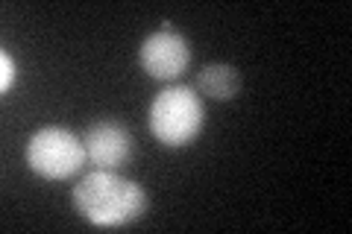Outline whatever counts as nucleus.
<instances>
[{
  "label": "nucleus",
  "instance_id": "f257e3e1",
  "mask_svg": "<svg viewBox=\"0 0 352 234\" xmlns=\"http://www.w3.org/2000/svg\"><path fill=\"white\" fill-rule=\"evenodd\" d=\"M74 205L91 226L118 229L138 220L147 208L144 187L132 179H124L115 170H94L85 173L74 185Z\"/></svg>",
  "mask_w": 352,
  "mask_h": 234
},
{
  "label": "nucleus",
  "instance_id": "f03ea898",
  "mask_svg": "<svg viewBox=\"0 0 352 234\" xmlns=\"http://www.w3.org/2000/svg\"><path fill=\"white\" fill-rule=\"evenodd\" d=\"M150 132L162 147L179 150L188 147L191 141L206 126V106L203 97L188 85H170L164 91L156 94V100L150 103Z\"/></svg>",
  "mask_w": 352,
  "mask_h": 234
},
{
  "label": "nucleus",
  "instance_id": "7ed1b4c3",
  "mask_svg": "<svg viewBox=\"0 0 352 234\" xmlns=\"http://www.w3.org/2000/svg\"><path fill=\"white\" fill-rule=\"evenodd\" d=\"M85 161L88 159H85L82 138H76L65 126H41L27 141V164L41 179H50V182L71 179V176L82 170Z\"/></svg>",
  "mask_w": 352,
  "mask_h": 234
},
{
  "label": "nucleus",
  "instance_id": "20e7f679",
  "mask_svg": "<svg viewBox=\"0 0 352 234\" xmlns=\"http://www.w3.org/2000/svg\"><path fill=\"white\" fill-rule=\"evenodd\" d=\"M138 62H141V68H144L147 76L170 82L176 76H182L185 68H188L191 47H188V41H185L182 32L173 30L170 21H162V30L150 32V36L141 41Z\"/></svg>",
  "mask_w": 352,
  "mask_h": 234
},
{
  "label": "nucleus",
  "instance_id": "39448f33",
  "mask_svg": "<svg viewBox=\"0 0 352 234\" xmlns=\"http://www.w3.org/2000/svg\"><path fill=\"white\" fill-rule=\"evenodd\" d=\"M85 159L88 164H94L97 170H118L132 159V132L120 124V120H94L82 135Z\"/></svg>",
  "mask_w": 352,
  "mask_h": 234
},
{
  "label": "nucleus",
  "instance_id": "423d86ee",
  "mask_svg": "<svg viewBox=\"0 0 352 234\" xmlns=\"http://www.w3.org/2000/svg\"><path fill=\"white\" fill-rule=\"evenodd\" d=\"M197 85H200V94L212 97V100H232L241 88V73L232 68V65L214 62V65H206L200 71Z\"/></svg>",
  "mask_w": 352,
  "mask_h": 234
},
{
  "label": "nucleus",
  "instance_id": "0eeeda50",
  "mask_svg": "<svg viewBox=\"0 0 352 234\" xmlns=\"http://www.w3.org/2000/svg\"><path fill=\"white\" fill-rule=\"evenodd\" d=\"M15 80H18V62H15L12 53L3 50L0 53V91L9 94L12 91V85H15Z\"/></svg>",
  "mask_w": 352,
  "mask_h": 234
}]
</instances>
